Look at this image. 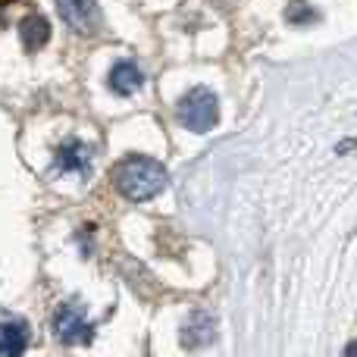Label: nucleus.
<instances>
[{"mask_svg":"<svg viewBox=\"0 0 357 357\" xmlns=\"http://www.w3.org/2000/svg\"><path fill=\"white\" fill-rule=\"evenodd\" d=\"M113 185L129 201H151L169 185V173L163 169L160 160L144 154H132L116 163L113 169Z\"/></svg>","mask_w":357,"mask_h":357,"instance_id":"obj_1","label":"nucleus"},{"mask_svg":"<svg viewBox=\"0 0 357 357\" xmlns=\"http://www.w3.org/2000/svg\"><path fill=\"white\" fill-rule=\"evenodd\" d=\"M176 116L188 132L204 135V132H210L216 126V119H220V100H216V94L210 91V88H191V91H185L182 98H178Z\"/></svg>","mask_w":357,"mask_h":357,"instance_id":"obj_2","label":"nucleus"},{"mask_svg":"<svg viewBox=\"0 0 357 357\" xmlns=\"http://www.w3.org/2000/svg\"><path fill=\"white\" fill-rule=\"evenodd\" d=\"M50 329H54V339L60 342V345H88V342L94 339V326L88 323L85 310L75 301H66L54 310Z\"/></svg>","mask_w":357,"mask_h":357,"instance_id":"obj_3","label":"nucleus"},{"mask_svg":"<svg viewBox=\"0 0 357 357\" xmlns=\"http://www.w3.org/2000/svg\"><path fill=\"white\" fill-rule=\"evenodd\" d=\"M94 163L91 144H85L82 138H66L54 154V173L60 176H88Z\"/></svg>","mask_w":357,"mask_h":357,"instance_id":"obj_4","label":"nucleus"},{"mask_svg":"<svg viewBox=\"0 0 357 357\" xmlns=\"http://www.w3.org/2000/svg\"><path fill=\"white\" fill-rule=\"evenodd\" d=\"M56 10L66 19V25H73L82 35H94L100 29L98 0H56Z\"/></svg>","mask_w":357,"mask_h":357,"instance_id":"obj_5","label":"nucleus"},{"mask_svg":"<svg viewBox=\"0 0 357 357\" xmlns=\"http://www.w3.org/2000/svg\"><path fill=\"white\" fill-rule=\"evenodd\" d=\"M216 339V320L204 310L191 314L188 320L182 323V345L185 348H207L210 342Z\"/></svg>","mask_w":357,"mask_h":357,"instance_id":"obj_6","label":"nucleus"},{"mask_svg":"<svg viewBox=\"0 0 357 357\" xmlns=\"http://www.w3.org/2000/svg\"><path fill=\"white\" fill-rule=\"evenodd\" d=\"M29 339L31 333L25 320H0V357H22Z\"/></svg>","mask_w":357,"mask_h":357,"instance_id":"obj_7","label":"nucleus"},{"mask_svg":"<svg viewBox=\"0 0 357 357\" xmlns=\"http://www.w3.org/2000/svg\"><path fill=\"white\" fill-rule=\"evenodd\" d=\"M107 82H110V88L116 94H135V91H142V85H144V73L135 60H119V63H113Z\"/></svg>","mask_w":357,"mask_h":357,"instance_id":"obj_8","label":"nucleus"},{"mask_svg":"<svg viewBox=\"0 0 357 357\" xmlns=\"http://www.w3.org/2000/svg\"><path fill=\"white\" fill-rule=\"evenodd\" d=\"M19 38L29 50H41L44 44L50 41V25L44 16H25L22 25H19Z\"/></svg>","mask_w":357,"mask_h":357,"instance_id":"obj_9","label":"nucleus"},{"mask_svg":"<svg viewBox=\"0 0 357 357\" xmlns=\"http://www.w3.org/2000/svg\"><path fill=\"white\" fill-rule=\"evenodd\" d=\"M314 19H317V13H314V6H310L307 0H291L289 3V22L304 25V22H314Z\"/></svg>","mask_w":357,"mask_h":357,"instance_id":"obj_10","label":"nucleus"},{"mask_svg":"<svg viewBox=\"0 0 357 357\" xmlns=\"http://www.w3.org/2000/svg\"><path fill=\"white\" fill-rule=\"evenodd\" d=\"M342 357H357V342H348V348L342 351Z\"/></svg>","mask_w":357,"mask_h":357,"instance_id":"obj_11","label":"nucleus"}]
</instances>
